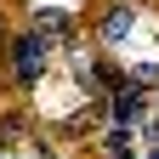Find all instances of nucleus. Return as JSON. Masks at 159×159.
<instances>
[{
  "label": "nucleus",
  "mask_w": 159,
  "mask_h": 159,
  "mask_svg": "<svg viewBox=\"0 0 159 159\" xmlns=\"http://www.w3.org/2000/svg\"><path fill=\"white\" fill-rule=\"evenodd\" d=\"M46 63H51V46H46L40 34H23V40L11 46V74L23 80V85H34V80L46 74Z\"/></svg>",
  "instance_id": "1"
},
{
  "label": "nucleus",
  "mask_w": 159,
  "mask_h": 159,
  "mask_svg": "<svg viewBox=\"0 0 159 159\" xmlns=\"http://www.w3.org/2000/svg\"><path fill=\"white\" fill-rule=\"evenodd\" d=\"M68 29H74V17H68L63 6H40V11H34V34H40V40H63Z\"/></svg>",
  "instance_id": "2"
},
{
  "label": "nucleus",
  "mask_w": 159,
  "mask_h": 159,
  "mask_svg": "<svg viewBox=\"0 0 159 159\" xmlns=\"http://www.w3.org/2000/svg\"><path fill=\"white\" fill-rule=\"evenodd\" d=\"M131 29H136V11H131V6H108V17L97 23V34H102V40H125Z\"/></svg>",
  "instance_id": "3"
},
{
  "label": "nucleus",
  "mask_w": 159,
  "mask_h": 159,
  "mask_svg": "<svg viewBox=\"0 0 159 159\" xmlns=\"http://www.w3.org/2000/svg\"><path fill=\"white\" fill-rule=\"evenodd\" d=\"M114 114L125 119V125H131V119H142V91H136V85H125V91L114 97Z\"/></svg>",
  "instance_id": "4"
},
{
  "label": "nucleus",
  "mask_w": 159,
  "mask_h": 159,
  "mask_svg": "<svg viewBox=\"0 0 159 159\" xmlns=\"http://www.w3.org/2000/svg\"><path fill=\"white\" fill-rule=\"evenodd\" d=\"M153 159H159V148H153Z\"/></svg>",
  "instance_id": "5"
}]
</instances>
